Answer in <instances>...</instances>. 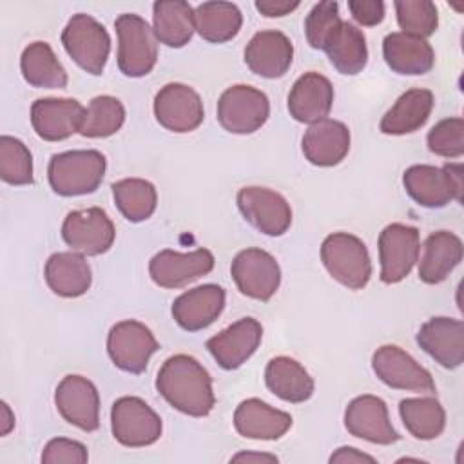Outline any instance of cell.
<instances>
[{"label": "cell", "instance_id": "8", "mask_svg": "<svg viewBox=\"0 0 464 464\" xmlns=\"http://www.w3.org/2000/svg\"><path fill=\"white\" fill-rule=\"evenodd\" d=\"M111 430L121 446L143 448L161 437V419L140 397H120L111 410Z\"/></svg>", "mask_w": 464, "mask_h": 464}, {"label": "cell", "instance_id": "36", "mask_svg": "<svg viewBox=\"0 0 464 464\" xmlns=\"http://www.w3.org/2000/svg\"><path fill=\"white\" fill-rule=\"evenodd\" d=\"M401 419L406 430L420 440L437 439L446 426V411L433 397L404 399L399 404Z\"/></svg>", "mask_w": 464, "mask_h": 464}, {"label": "cell", "instance_id": "24", "mask_svg": "<svg viewBox=\"0 0 464 464\" xmlns=\"http://www.w3.org/2000/svg\"><path fill=\"white\" fill-rule=\"evenodd\" d=\"M225 308V290L219 285H201L183 292L172 303V317L187 332L210 326Z\"/></svg>", "mask_w": 464, "mask_h": 464}, {"label": "cell", "instance_id": "46", "mask_svg": "<svg viewBox=\"0 0 464 464\" xmlns=\"http://www.w3.org/2000/svg\"><path fill=\"white\" fill-rule=\"evenodd\" d=\"M330 462H341V464H357V462H375V459L368 453H362L359 451L357 448H352V446H343L339 448L337 451L332 453L330 457Z\"/></svg>", "mask_w": 464, "mask_h": 464}, {"label": "cell", "instance_id": "32", "mask_svg": "<svg viewBox=\"0 0 464 464\" xmlns=\"http://www.w3.org/2000/svg\"><path fill=\"white\" fill-rule=\"evenodd\" d=\"M152 31L158 42L169 47H183L190 42L194 25V9L185 0H158L152 5Z\"/></svg>", "mask_w": 464, "mask_h": 464}, {"label": "cell", "instance_id": "40", "mask_svg": "<svg viewBox=\"0 0 464 464\" xmlns=\"http://www.w3.org/2000/svg\"><path fill=\"white\" fill-rule=\"evenodd\" d=\"M397 22L406 34L426 38L437 31L439 13L430 0H397Z\"/></svg>", "mask_w": 464, "mask_h": 464}, {"label": "cell", "instance_id": "17", "mask_svg": "<svg viewBox=\"0 0 464 464\" xmlns=\"http://www.w3.org/2000/svg\"><path fill=\"white\" fill-rule=\"evenodd\" d=\"M214 268V256L207 248L187 254L174 250L158 252L149 263L150 279L161 288H181Z\"/></svg>", "mask_w": 464, "mask_h": 464}, {"label": "cell", "instance_id": "1", "mask_svg": "<svg viewBox=\"0 0 464 464\" xmlns=\"http://www.w3.org/2000/svg\"><path fill=\"white\" fill-rule=\"evenodd\" d=\"M156 388L172 408L190 417L208 415L216 402L208 372L185 353L172 355L161 364Z\"/></svg>", "mask_w": 464, "mask_h": 464}, {"label": "cell", "instance_id": "25", "mask_svg": "<svg viewBox=\"0 0 464 464\" xmlns=\"http://www.w3.org/2000/svg\"><path fill=\"white\" fill-rule=\"evenodd\" d=\"M301 147L312 165L334 167L341 163L350 150V130L343 121L324 118L308 127Z\"/></svg>", "mask_w": 464, "mask_h": 464}, {"label": "cell", "instance_id": "44", "mask_svg": "<svg viewBox=\"0 0 464 464\" xmlns=\"http://www.w3.org/2000/svg\"><path fill=\"white\" fill-rule=\"evenodd\" d=\"M348 9L355 22L366 27L377 25L384 18V2L381 0H350Z\"/></svg>", "mask_w": 464, "mask_h": 464}, {"label": "cell", "instance_id": "33", "mask_svg": "<svg viewBox=\"0 0 464 464\" xmlns=\"http://www.w3.org/2000/svg\"><path fill=\"white\" fill-rule=\"evenodd\" d=\"M24 80L40 89H63L69 82L63 65L45 42L29 44L20 56Z\"/></svg>", "mask_w": 464, "mask_h": 464}, {"label": "cell", "instance_id": "21", "mask_svg": "<svg viewBox=\"0 0 464 464\" xmlns=\"http://www.w3.org/2000/svg\"><path fill=\"white\" fill-rule=\"evenodd\" d=\"M294 60V45L281 31H259L245 47V63L261 78H281Z\"/></svg>", "mask_w": 464, "mask_h": 464}, {"label": "cell", "instance_id": "23", "mask_svg": "<svg viewBox=\"0 0 464 464\" xmlns=\"http://www.w3.org/2000/svg\"><path fill=\"white\" fill-rule=\"evenodd\" d=\"M334 87L330 80L315 71L304 72L295 80L288 94V112L295 121L317 123L330 114Z\"/></svg>", "mask_w": 464, "mask_h": 464}, {"label": "cell", "instance_id": "39", "mask_svg": "<svg viewBox=\"0 0 464 464\" xmlns=\"http://www.w3.org/2000/svg\"><path fill=\"white\" fill-rule=\"evenodd\" d=\"M0 178L9 185L33 183V156L18 138H0Z\"/></svg>", "mask_w": 464, "mask_h": 464}, {"label": "cell", "instance_id": "2", "mask_svg": "<svg viewBox=\"0 0 464 464\" xmlns=\"http://www.w3.org/2000/svg\"><path fill=\"white\" fill-rule=\"evenodd\" d=\"M105 169L107 161L100 150H67L51 158L47 178L56 194L83 196L100 187Z\"/></svg>", "mask_w": 464, "mask_h": 464}, {"label": "cell", "instance_id": "9", "mask_svg": "<svg viewBox=\"0 0 464 464\" xmlns=\"http://www.w3.org/2000/svg\"><path fill=\"white\" fill-rule=\"evenodd\" d=\"M62 237L72 252L100 256L112 246L116 228L105 210L91 207L67 214L62 225Z\"/></svg>", "mask_w": 464, "mask_h": 464}, {"label": "cell", "instance_id": "30", "mask_svg": "<svg viewBox=\"0 0 464 464\" xmlns=\"http://www.w3.org/2000/svg\"><path fill=\"white\" fill-rule=\"evenodd\" d=\"M433 109V92L428 89H410L397 98L392 109L382 116L379 129L384 134L402 136L419 130Z\"/></svg>", "mask_w": 464, "mask_h": 464}, {"label": "cell", "instance_id": "34", "mask_svg": "<svg viewBox=\"0 0 464 464\" xmlns=\"http://www.w3.org/2000/svg\"><path fill=\"white\" fill-rule=\"evenodd\" d=\"M330 63L341 74H357L366 67L368 47L361 29L350 22H341L324 45Z\"/></svg>", "mask_w": 464, "mask_h": 464}, {"label": "cell", "instance_id": "26", "mask_svg": "<svg viewBox=\"0 0 464 464\" xmlns=\"http://www.w3.org/2000/svg\"><path fill=\"white\" fill-rule=\"evenodd\" d=\"M290 426V413L276 410L261 399H246L239 402L234 411V428L245 439L276 440L281 439Z\"/></svg>", "mask_w": 464, "mask_h": 464}, {"label": "cell", "instance_id": "3", "mask_svg": "<svg viewBox=\"0 0 464 464\" xmlns=\"http://www.w3.org/2000/svg\"><path fill=\"white\" fill-rule=\"evenodd\" d=\"M321 261L328 274L350 290H361L372 276L366 245L348 232H334L321 245Z\"/></svg>", "mask_w": 464, "mask_h": 464}, {"label": "cell", "instance_id": "6", "mask_svg": "<svg viewBox=\"0 0 464 464\" xmlns=\"http://www.w3.org/2000/svg\"><path fill=\"white\" fill-rule=\"evenodd\" d=\"M62 44L67 54L89 74H102L111 53L107 29L85 13L72 14L62 33Z\"/></svg>", "mask_w": 464, "mask_h": 464}, {"label": "cell", "instance_id": "12", "mask_svg": "<svg viewBox=\"0 0 464 464\" xmlns=\"http://www.w3.org/2000/svg\"><path fill=\"white\" fill-rule=\"evenodd\" d=\"M375 375L390 388L415 393H433L435 382L431 373L422 368L408 352L395 344H384L372 357Z\"/></svg>", "mask_w": 464, "mask_h": 464}, {"label": "cell", "instance_id": "41", "mask_svg": "<svg viewBox=\"0 0 464 464\" xmlns=\"http://www.w3.org/2000/svg\"><path fill=\"white\" fill-rule=\"evenodd\" d=\"M341 22L343 20L339 16L337 2L324 0L315 4L304 20V34L310 47L324 51V45L328 44L335 29L341 25Z\"/></svg>", "mask_w": 464, "mask_h": 464}, {"label": "cell", "instance_id": "5", "mask_svg": "<svg viewBox=\"0 0 464 464\" xmlns=\"http://www.w3.org/2000/svg\"><path fill=\"white\" fill-rule=\"evenodd\" d=\"M408 196L426 208H442L451 199L462 201V165L446 163L444 167L413 165L402 176Z\"/></svg>", "mask_w": 464, "mask_h": 464}, {"label": "cell", "instance_id": "14", "mask_svg": "<svg viewBox=\"0 0 464 464\" xmlns=\"http://www.w3.org/2000/svg\"><path fill=\"white\" fill-rule=\"evenodd\" d=\"M236 199L243 218L266 236H283L292 225V208L276 190L245 187L237 192Z\"/></svg>", "mask_w": 464, "mask_h": 464}, {"label": "cell", "instance_id": "28", "mask_svg": "<svg viewBox=\"0 0 464 464\" xmlns=\"http://www.w3.org/2000/svg\"><path fill=\"white\" fill-rule=\"evenodd\" d=\"M462 261V241L448 230H437L424 241L419 261V277L426 285L442 283Z\"/></svg>", "mask_w": 464, "mask_h": 464}, {"label": "cell", "instance_id": "37", "mask_svg": "<svg viewBox=\"0 0 464 464\" xmlns=\"http://www.w3.org/2000/svg\"><path fill=\"white\" fill-rule=\"evenodd\" d=\"M112 198L121 216L132 223L149 219L158 203L154 185L141 178H125L112 183Z\"/></svg>", "mask_w": 464, "mask_h": 464}, {"label": "cell", "instance_id": "11", "mask_svg": "<svg viewBox=\"0 0 464 464\" xmlns=\"http://www.w3.org/2000/svg\"><path fill=\"white\" fill-rule=\"evenodd\" d=\"M230 274L237 290L257 301H268L281 283L279 263L261 248L241 250L232 261Z\"/></svg>", "mask_w": 464, "mask_h": 464}, {"label": "cell", "instance_id": "16", "mask_svg": "<svg viewBox=\"0 0 464 464\" xmlns=\"http://www.w3.org/2000/svg\"><path fill=\"white\" fill-rule=\"evenodd\" d=\"M154 116L172 132H190L203 121L205 111L199 94L185 83H167L154 98Z\"/></svg>", "mask_w": 464, "mask_h": 464}, {"label": "cell", "instance_id": "13", "mask_svg": "<svg viewBox=\"0 0 464 464\" xmlns=\"http://www.w3.org/2000/svg\"><path fill=\"white\" fill-rule=\"evenodd\" d=\"M419 230L410 225L392 223L379 236L381 281L393 285L402 281L419 261Z\"/></svg>", "mask_w": 464, "mask_h": 464}, {"label": "cell", "instance_id": "7", "mask_svg": "<svg viewBox=\"0 0 464 464\" xmlns=\"http://www.w3.org/2000/svg\"><path fill=\"white\" fill-rule=\"evenodd\" d=\"M270 103L263 91L250 85L228 87L218 102V121L232 134H250L265 125Z\"/></svg>", "mask_w": 464, "mask_h": 464}, {"label": "cell", "instance_id": "48", "mask_svg": "<svg viewBox=\"0 0 464 464\" xmlns=\"http://www.w3.org/2000/svg\"><path fill=\"white\" fill-rule=\"evenodd\" d=\"M0 406H2V428H0V433H2V437H5L14 428V415H13V411H11L7 402L2 401Z\"/></svg>", "mask_w": 464, "mask_h": 464}, {"label": "cell", "instance_id": "10", "mask_svg": "<svg viewBox=\"0 0 464 464\" xmlns=\"http://www.w3.org/2000/svg\"><path fill=\"white\" fill-rule=\"evenodd\" d=\"M160 348L154 334L140 321L116 323L107 335V353L114 366L129 373L145 372L149 359Z\"/></svg>", "mask_w": 464, "mask_h": 464}, {"label": "cell", "instance_id": "15", "mask_svg": "<svg viewBox=\"0 0 464 464\" xmlns=\"http://www.w3.org/2000/svg\"><path fill=\"white\" fill-rule=\"evenodd\" d=\"M54 404L60 415L83 431H96L100 426V395L96 386L82 375H65L54 392Z\"/></svg>", "mask_w": 464, "mask_h": 464}, {"label": "cell", "instance_id": "47", "mask_svg": "<svg viewBox=\"0 0 464 464\" xmlns=\"http://www.w3.org/2000/svg\"><path fill=\"white\" fill-rule=\"evenodd\" d=\"M232 462H277L276 455H268V453H237L230 459Z\"/></svg>", "mask_w": 464, "mask_h": 464}, {"label": "cell", "instance_id": "42", "mask_svg": "<svg viewBox=\"0 0 464 464\" xmlns=\"http://www.w3.org/2000/svg\"><path fill=\"white\" fill-rule=\"evenodd\" d=\"M428 149L444 158H460L464 154V120L446 118L440 120L428 132Z\"/></svg>", "mask_w": 464, "mask_h": 464}, {"label": "cell", "instance_id": "19", "mask_svg": "<svg viewBox=\"0 0 464 464\" xmlns=\"http://www.w3.org/2000/svg\"><path fill=\"white\" fill-rule=\"evenodd\" d=\"M85 107L72 98H40L31 105L34 132L45 141H62L80 132Z\"/></svg>", "mask_w": 464, "mask_h": 464}, {"label": "cell", "instance_id": "45", "mask_svg": "<svg viewBox=\"0 0 464 464\" xmlns=\"http://www.w3.org/2000/svg\"><path fill=\"white\" fill-rule=\"evenodd\" d=\"M297 7H299V2H290V0H257L256 2V9L268 18L290 14Z\"/></svg>", "mask_w": 464, "mask_h": 464}, {"label": "cell", "instance_id": "43", "mask_svg": "<svg viewBox=\"0 0 464 464\" xmlns=\"http://www.w3.org/2000/svg\"><path fill=\"white\" fill-rule=\"evenodd\" d=\"M87 460H89L87 448L82 442L65 439V437L51 439L42 451V462L45 464H60V462L85 464Z\"/></svg>", "mask_w": 464, "mask_h": 464}, {"label": "cell", "instance_id": "27", "mask_svg": "<svg viewBox=\"0 0 464 464\" xmlns=\"http://www.w3.org/2000/svg\"><path fill=\"white\" fill-rule=\"evenodd\" d=\"M382 56L393 72L408 76L426 74L435 63V53L428 40L402 31L384 36Z\"/></svg>", "mask_w": 464, "mask_h": 464}, {"label": "cell", "instance_id": "38", "mask_svg": "<svg viewBox=\"0 0 464 464\" xmlns=\"http://www.w3.org/2000/svg\"><path fill=\"white\" fill-rule=\"evenodd\" d=\"M125 121L123 103L109 94L96 96L89 102L85 116L80 127V134L85 138H107L121 129Z\"/></svg>", "mask_w": 464, "mask_h": 464}, {"label": "cell", "instance_id": "20", "mask_svg": "<svg viewBox=\"0 0 464 464\" xmlns=\"http://www.w3.org/2000/svg\"><path fill=\"white\" fill-rule=\"evenodd\" d=\"M263 339V326L254 317H243L207 341L216 362L225 370H236L246 362Z\"/></svg>", "mask_w": 464, "mask_h": 464}, {"label": "cell", "instance_id": "31", "mask_svg": "<svg viewBox=\"0 0 464 464\" xmlns=\"http://www.w3.org/2000/svg\"><path fill=\"white\" fill-rule=\"evenodd\" d=\"M266 388L286 402H304L314 393V379L292 357L277 355L268 361L265 368Z\"/></svg>", "mask_w": 464, "mask_h": 464}, {"label": "cell", "instance_id": "29", "mask_svg": "<svg viewBox=\"0 0 464 464\" xmlns=\"http://www.w3.org/2000/svg\"><path fill=\"white\" fill-rule=\"evenodd\" d=\"M45 281L60 297L83 295L92 281L91 266L78 252H56L45 263Z\"/></svg>", "mask_w": 464, "mask_h": 464}, {"label": "cell", "instance_id": "35", "mask_svg": "<svg viewBox=\"0 0 464 464\" xmlns=\"http://www.w3.org/2000/svg\"><path fill=\"white\" fill-rule=\"evenodd\" d=\"M243 24V14L232 2H203L194 9V25L199 36L212 44L232 40Z\"/></svg>", "mask_w": 464, "mask_h": 464}, {"label": "cell", "instance_id": "4", "mask_svg": "<svg viewBox=\"0 0 464 464\" xmlns=\"http://www.w3.org/2000/svg\"><path fill=\"white\" fill-rule=\"evenodd\" d=\"M118 34V67L129 78L149 74L158 60V38L145 18L123 13L114 20Z\"/></svg>", "mask_w": 464, "mask_h": 464}, {"label": "cell", "instance_id": "22", "mask_svg": "<svg viewBox=\"0 0 464 464\" xmlns=\"http://www.w3.org/2000/svg\"><path fill=\"white\" fill-rule=\"evenodd\" d=\"M419 346L444 368H459L464 361V323L451 317H431L417 332Z\"/></svg>", "mask_w": 464, "mask_h": 464}, {"label": "cell", "instance_id": "18", "mask_svg": "<svg viewBox=\"0 0 464 464\" xmlns=\"http://www.w3.org/2000/svg\"><path fill=\"white\" fill-rule=\"evenodd\" d=\"M344 426L350 435L373 444H393L401 439L392 426L386 402L375 395L355 397L344 410Z\"/></svg>", "mask_w": 464, "mask_h": 464}]
</instances>
